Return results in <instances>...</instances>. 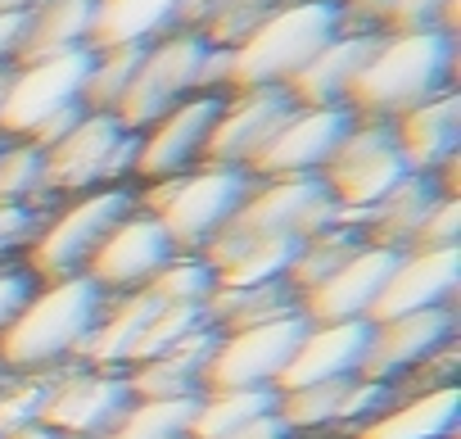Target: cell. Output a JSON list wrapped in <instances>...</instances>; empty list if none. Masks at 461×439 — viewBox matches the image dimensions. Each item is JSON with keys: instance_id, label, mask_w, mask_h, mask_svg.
<instances>
[{"instance_id": "1f68e13d", "label": "cell", "mask_w": 461, "mask_h": 439, "mask_svg": "<svg viewBox=\"0 0 461 439\" xmlns=\"http://www.w3.org/2000/svg\"><path fill=\"white\" fill-rule=\"evenodd\" d=\"M50 195L46 186V154L32 141H0V204L5 208H41Z\"/></svg>"}, {"instance_id": "e575fe53", "label": "cell", "mask_w": 461, "mask_h": 439, "mask_svg": "<svg viewBox=\"0 0 461 439\" xmlns=\"http://www.w3.org/2000/svg\"><path fill=\"white\" fill-rule=\"evenodd\" d=\"M145 290L158 304H208V295L217 290V277L203 263V254H176Z\"/></svg>"}, {"instance_id": "7dc6e473", "label": "cell", "mask_w": 461, "mask_h": 439, "mask_svg": "<svg viewBox=\"0 0 461 439\" xmlns=\"http://www.w3.org/2000/svg\"><path fill=\"white\" fill-rule=\"evenodd\" d=\"M0 380H5V367H0Z\"/></svg>"}, {"instance_id": "836d02e7", "label": "cell", "mask_w": 461, "mask_h": 439, "mask_svg": "<svg viewBox=\"0 0 461 439\" xmlns=\"http://www.w3.org/2000/svg\"><path fill=\"white\" fill-rule=\"evenodd\" d=\"M50 380H55V371H28V376L5 371V380H0V434L41 425V412H46V398H50Z\"/></svg>"}, {"instance_id": "cb8c5ba5", "label": "cell", "mask_w": 461, "mask_h": 439, "mask_svg": "<svg viewBox=\"0 0 461 439\" xmlns=\"http://www.w3.org/2000/svg\"><path fill=\"white\" fill-rule=\"evenodd\" d=\"M212 340H217V331H203V335H194V340H185V344H176L158 358L131 362L127 367L131 398H199Z\"/></svg>"}, {"instance_id": "ffe728a7", "label": "cell", "mask_w": 461, "mask_h": 439, "mask_svg": "<svg viewBox=\"0 0 461 439\" xmlns=\"http://www.w3.org/2000/svg\"><path fill=\"white\" fill-rule=\"evenodd\" d=\"M366 344H371V322H308V331L299 335L276 389L362 376Z\"/></svg>"}, {"instance_id": "7bdbcfd3", "label": "cell", "mask_w": 461, "mask_h": 439, "mask_svg": "<svg viewBox=\"0 0 461 439\" xmlns=\"http://www.w3.org/2000/svg\"><path fill=\"white\" fill-rule=\"evenodd\" d=\"M0 439H59L55 430H46V425H28V430H14V434H0Z\"/></svg>"}, {"instance_id": "7402d4cb", "label": "cell", "mask_w": 461, "mask_h": 439, "mask_svg": "<svg viewBox=\"0 0 461 439\" xmlns=\"http://www.w3.org/2000/svg\"><path fill=\"white\" fill-rule=\"evenodd\" d=\"M375 41H380V32H353V28H344L335 41H326L308 59V69L285 91L294 96V105H348V91H353L362 64L371 59Z\"/></svg>"}, {"instance_id": "f6af8a7d", "label": "cell", "mask_w": 461, "mask_h": 439, "mask_svg": "<svg viewBox=\"0 0 461 439\" xmlns=\"http://www.w3.org/2000/svg\"><path fill=\"white\" fill-rule=\"evenodd\" d=\"M0 5H32V0H0Z\"/></svg>"}, {"instance_id": "4316f807", "label": "cell", "mask_w": 461, "mask_h": 439, "mask_svg": "<svg viewBox=\"0 0 461 439\" xmlns=\"http://www.w3.org/2000/svg\"><path fill=\"white\" fill-rule=\"evenodd\" d=\"M95 5L100 0H37L23 59L64 55V50H91L95 37ZM19 59V64H23Z\"/></svg>"}, {"instance_id": "5b68a950", "label": "cell", "mask_w": 461, "mask_h": 439, "mask_svg": "<svg viewBox=\"0 0 461 439\" xmlns=\"http://www.w3.org/2000/svg\"><path fill=\"white\" fill-rule=\"evenodd\" d=\"M199 91H226V46H212L194 28H176L140 50L136 78L113 118L131 132H145Z\"/></svg>"}, {"instance_id": "8d00e7d4", "label": "cell", "mask_w": 461, "mask_h": 439, "mask_svg": "<svg viewBox=\"0 0 461 439\" xmlns=\"http://www.w3.org/2000/svg\"><path fill=\"white\" fill-rule=\"evenodd\" d=\"M452 32L456 37V0H393L384 32Z\"/></svg>"}, {"instance_id": "5bb4252c", "label": "cell", "mask_w": 461, "mask_h": 439, "mask_svg": "<svg viewBox=\"0 0 461 439\" xmlns=\"http://www.w3.org/2000/svg\"><path fill=\"white\" fill-rule=\"evenodd\" d=\"M221 100H226V91H199V96L181 100L172 114H163L154 127H145L140 154H136V177L140 181H167V177L194 172L203 163Z\"/></svg>"}, {"instance_id": "44dd1931", "label": "cell", "mask_w": 461, "mask_h": 439, "mask_svg": "<svg viewBox=\"0 0 461 439\" xmlns=\"http://www.w3.org/2000/svg\"><path fill=\"white\" fill-rule=\"evenodd\" d=\"M393 136H398V150H402L411 172H434L452 190V172H456V154H461V100H456V91H443V96L407 109L402 118H393Z\"/></svg>"}, {"instance_id": "7a4b0ae2", "label": "cell", "mask_w": 461, "mask_h": 439, "mask_svg": "<svg viewBox=\"0 0 461 439\" xmlns=\"http://www.w3.org/2000/svg\"><path fill=\"white\" fill-rule=\"evenodd\" d=\"M452 69H456V37L452 32H380L371 59L362 64L348 109L357 118H380L393 123L407 109L452 91Z\"/></svg>"}, {"instance_id": "6da1fadb", "label": "cell", "mask_w": 461, "mask_h": 439, "mask_svg": "<svg viewBox=\"0 0 461 439\" xmlns=\"http://www.w3.org/2000/svg\"><path fill=\"white\" fill-rule=\"evenodd\" d=\"M109 295L91 277H64L46 281L28 295V304L14 313V322L0 331V367L5 371H64V362H77L86 335L95 331Z\"/></svg>"}, {"instance_id": "603a6c76", "label": "cell", "mask_w": 461, "mask_h": 439, "mask_svg": "<svg viewBox=\"0 0 461 439\" xmlns=\"http://www.w3.org/2000/svg\"><path fill=\"white\" fill-rule=\"evenodd\" d=\"M443 195H452L434 172H407L366 217H362V236H366V245H380V250H411V241H416V232H420V223L429 217V208L443 199Z\"/></svg>"}, {"instance_id": "d4e9b609", "label": "cell", "mask_w": 461, "mask_h": 439, "mask_svg": "<svg viewBox=\"0 0 461 439\" xmlns=\"http://www.w3.org/2000/svg\"><path fill=\"white\" fill-rule=\"evenodd\" d=\"M461 421V389H420L407 403H389L375 421L357 430V439H452Z\"/></svg>"}, {"instance_id": "e0dca14e", "label": "cell", "mask_w": 461, "mask_h": 439, "mask_svg": "<svg viewBox=\"0 0 461 439\" xmlns=\"http://www.w3.org/2000/svg\"><path fill=\"white\" fill-rule=\"evenodd\" d=\"M452 335H456V313L452 308H425V313H402V317L371 322V344H366L362 376L398 385L429 353L447 349Z\"/></svg>"}, {"instance_id": "d6986e66", "label": "cell", "mask_w": 461, "mask_h": 439, "mask_svg": "<svg viewBox=\"0 0 461 439\" xmlns=\"http://www.w3.org/2000/svg\"><path fill=\"white\" fill-rule=\"evenodd\" d=\"M456 286H461V250H402L393 259V272L380 290L371 322L425 308H452Z\"/></svg>"}, {"instance_id": "484cf974", "label": "cell", "mask_w": 461, "mask_h": 439, "mask_svg": "<svg viewBox=\"0 0 461 439\" xmlns=\"http://www.w3.org/2000/svg\"><path fill=\"white\" fill-rule=\"evenodd\" d=\"M181 14H185V0H100L91 50H104V46H154L158 37L181 28Z\"/></svg>"}, {"instance_id": "d6a6232c", "label": "cell", "mask_w": 461, "mask_h": 439, "mask_svg": "<svg viewBox=\"0 0 461 439\" xmlns=\"http://www.w3.org/2000/svg\"><path fill=\"white\" fill-rule=\"evenodd\" d=\"M140 50L145 46H104L91 55V73H86V91H82V105L91 114H113L136 78V64H140Z\"/></svg>"}, {"instance_id": "9c48e42d", "label": "cell", "mask_w": 461, "mask_h": 439, "mask_svg": "<svg viewBox=\"0 0 461 439\" xmlns=\"http://www.w3.org/2000/svg\"><path fill=\"white\" fill-rule=\"evenodd\" d=\"M91 55L95 50H64V55H41V59L14 64L10 96H5V109H0V136L32 141L50 118H59L68 109H86L82 91H86Z\"/></svg>"}, {"instance_id": "3957f363", "label": "cell", "mask_w": 461, "mask_h": 439, "mask_svg": "<svg viewBox=\"0 0 461 439\" xmlns=\"http://www.w3.org/2000/svg\"><path fill=\"white\" fill-rule=\"evenodd\" d=\"M344 32V10L335 0H290L267 14L249 37L226 50V91L254 87H290L308 59Z\"/></svg>"}, {"instance_id": "bcb514c9", "label": "cell", "mask_w": 461, "mask_h": 439, "mask_svg": "<svg viewBox=\"0 0 461 439\" xmlns=\"http://www.w3.org/2000/svg\"><path fill=\"white\" fill-rule=\"evenodd\" d=\"M59 439H91V434H59Z\"/></svg>"}, {"instance_id": "74e56055", "label": "cell", "mask_w": 461, "mask_h": 439, "mask_svg": "<svg viewBox=\"0 0 461 439\" xmlns=\"http://www.w3.org/2000/svg\"><path fill=\"white\" fill-rule=\"evenodd\" d=\"M411 250H461V199L456 195H443L429 217L420 223Z\"/></svg>"}, {"instance_id": "681fc988", "label": "cell", "mask_w": 461, "mask_h": 439, "mask_svg": "<svg viewBox=\"0 0 461 439\" xmlns=\"http://www.w3.org/2000/svg\"><path fill=\"white\" fill-rule=\"evenodd\" d=\"M0 141H5V136H0Z\"/></svg>"}, {"instance_id": "2e32d148", "label": "cell", "mask_w": 461, "mask_h": 439, "mask_svg": "<svg viewBox=\"0 0 461 439\" xmlns=\"http://www.w3.org/2000/svg\"><path fill=\"white\" fill-rule=\"evenodd\" d=\"M294 114V96L285 87H254V91H226L221 114L212 123L203 163L221 168H254V159L267 150L276 127Z\"/></svg>"}, {"instance_id": "f35d334b", "label": "cell", "mask_w": 461, "mask_h": 439, "mask_svg": "<svg viewBox=\"0 0 461 439\" xmlns=\"http://www.w3.org/2000/svg\"><path fill=\"white\" fill-rule=\"evenodd\" d=\"M41 223H46L41 208H5V204H0V268H5L19 250L32 245Z\"/></svg>"}, {"instance_id": "8fae6325", "label": "cell", "mask_w": 461, "mask_h": 439, "mask_svg": "<svg viewBox=\"0 0 461 439\" xmlns=\"http://www.w3.org/2000/svg\"><path fill=\"white\" fill-rule=\"evenodd\" d=\"M330 223H339V208L321 177H281V181H258L221 236H230V241H249V236L303 241Z\"/></svg>"}, {"instance_id": "9a60e30c", "label": "cell", "mask_w": 461, "mask_h": 439, "mask_svg": "<svg viewBox=\"0 0 461 439\" xmlns=\"http://www.w3.org/2000/svg\"><path fill=\"white\" fill-rule=\"evenodd\" d=\"M176 259V245L167 241V232L158 227V217L149 213H127L122 223L100 241V250L86 263V277L104 290V295H136L145 290L167 263Z\"/></svg>"}, {"instance_id": "f1b7e54d", "label": "cell", "mask_w": 461, "mask_h": 439, "mask_svg": "<svg viewBox=\"0 0 461 439\" xmlns=\"http://www.w3.org/2000/svg\"><path fill=\"white\" fill-rule=\"evenodd\" d=\"M299 295L290 281H272V286H245V290H226L217 286L208 295V317L217 331H236V326H254V322H272L281 313H294Z\"/></svg>"}, {"instance_id": "4fadbf2b", "label": "cell", "mask_w": 461, "mask_h": 439, "mask_svg": "<svg viewBox=\"0 0 461 439\" xmlns=\"http://www.w3.org/2000/svg\"><path fill=\"white\" fill-rule=\"evenodd\" d=\"M127 403H131L127 371H104V367L55 371L50 398H46V412H41V425L55 430V434L104 439L113 430V421L127 412Z\"/></svg>"}, {"instance_id": "277c9868", "label": "cell", "mask_w": 461, "mask_h": 439, "mask_svg": "<svg viewBox=\"0 0 461 439\" xmlns=\"http://www.w3.org/2000/svg\"><path fill=\"white\" fill-rule=\"evenodd\" d=\"M258 177L249 168H221V163H199L194 172L167 177V181H145L136 195V208L158 217V227L176 245V254H203L240 213Z\"/></svg>"}, {"instance_id": "ab89813d", "label": "cell", "mask_w": 461, "mask_h": 439, "mask_svg": "<svg viewBox=\"0 0 461 439\" xmlns=\"http://www.w3.org/2000/svg\"><path fill=\"white\" fill-rule=\"evenodd\" d=\"M32 5H0V64H10V69L23 59L28 28H32Z\"/></svg>"}, {"instance_id": "60d3db41", "label": "cell", "mask_w": 461, "mask_h": 439, "mask_svg": "<svg viewBox=\"0 0 461 439\" xmlns=\"http://www.w3.org/2000/svg\"><path fill=\"white\" fill-rule=\"evenodd\" d=\"M32 290H37V277L28 268H0V331L14 322V313L28 304Z\"/></svg>"}, {"instance_id": "4dcf8cb0", "label": "cell", "mask_w": 461, "mask_h": 439, "mask_svg": "<svg viewBox=\"0 0 461 439\" xmlns=\"http://www.w3.org/2000/svg\"><path fill=\"white\" fill-rule=\"evenodd\" d=\"M194 398H131L104 439H190Z\"/></svg>"}, {"instance_id": "8992f818", "label": "cell", "mask_w": 461, "mask_h": 439, "mask_svg": "<svg viewBox=\"0 0 461 439\" xmlns=\"http://www.w3.org/2000/svg\"><path fill=\"white\" fill-rule=\"evenodd\" d=\"M127 213H136V190L131 186H104V190L73 195V204H64L55 217H46V223L37 227V236L28 245V272L46 277V281L86 277L91 254L100 250V241L122 223Z\"/></svg>"}, {"instance_id": "f546056e", "label": "cell", "mask_w": 461, "mask_h": 439, "mask_svg": "<svg viewBox=\"0 0 461 439\" xmlns=\"http://www.w3.org/2000/svg\"><path fill=\"white\" fill-rule=\"evenodd\" d=\"M362 245H366V236H362L357 227H348V223H330V227L303 236V245H299V254H294V268H290L294 295H303V290H312L317 281H326V277H330L335 268H344Z\"/></svg>"}, {"instance_id": "c3c4849f", "label": "cell", "mask_w": 461, "mask_h": 439, "mask_svg": "<svg viewBox=\"0 0 461 439\" xmlns=\"http://www.w3.org/2000/svg\"><path fill=\"white\" fill-rule=\"evenodd\" d=\"M335 5H339V0H335Z\"/></svg>"}, {"instance_id": "52a82bcc", "label": "cell", "mask_w": 461, "mask_h": 439, "mask_svg": "<svg viewBox=\"0 0 461 439\" xmlns=\"http://www.w3.org/2000/svg\"><path fill=\"white\" fill-rule=\"evenodd\" d=\"M46 154V186L50 195H86L104 186H127L136 177L140 132L122 127L113 114H82Z\"/></svg>"}, {"instance_id": "7c38bea8", "label": "cell", "mask_w": 461, "mask_h": 439, "mask_svg": "<svg viewBox=\"0 0 461 439\" xmlns=\"http://www.w3.org/2000/svg\"><path fill=\"white\" fill-rule=\"evenodd\" d=\"M353 109L348 105H294V114L276 127V136L267 141V150L254 159V177L258 181H281V177H321L330 154L339 150V141L353 127Z\"/></svg>"}, {"instance_id": "ee69618b", "label": "cell", "mask_w": 461, "mask_h": 439, "mask_svg": "<svg viewBox=\"0 0 461 439\" xmlns=\"http://www.w3.org/2000/svg\"><path fill=\"white\" fill-rule=\"evenodd\" d=\"M10 64H0V109H5V96H10Z\"/></svg>"}, {"instance_id": "83f0119b", "label": "cell", "mask_w": 461, "mask_h": 439, "mask_svg": "<svg viewBox=\"0 0 461 439\" xmlns=\"http://www.w3.org/2000/svg\"><path fill=\"white\" fill-rule=\"evenodd\" d=\"M276 412V385H240V389H203L194 398L190 439H226L249 421Z\"/></svg>"}, {"instance_id": "ac0fdd59", "label": "cell", "mask_w": 461, "mask_h": 439, "mask_svg": "<svg viewBox=\"0 0 461 439\" xmlns=\"http://www.w3.org/2000/svg\"><path fill=\"white\" fill-rule=\"evenodd\" d=\"M398 250H380V245H362L344 268H335L326 281H317L312 290L299 295V313L308 322H371L380 290L393 272Z\"/></svg>"}, {"instance_id": "d590c367", "label": "cell", "mask_w": 461, "mask_h": 439, "mask_svg": "<svg viewBox=\"0 0 461 439\" xmlns=\"http://www.w3.org/2000/svg\"><path fill=\"white\" fill-rule=\"evenodd\" d=\"M290 5V0H221V5H217V14L199 28L212 46H236L240 37H249L267 14H276V10H285Z\"/></svg>"}, {"instance_id": "b9f144b4", "label": "cell", "mask_w": 461, "mask_h": 439, "mask_svg": "<svg viewBox=\"0 0 461 439\" xmlns=\"http://www.w3.org/2000/svg\"><path fill=\"white\" fill-rule=\"evenodd\" d=\"M226 439H299L285 421H281V412H267V416H258V421H249L245 430H236V434H226Z\"/></svg>"}, {"instance_id": "ba28073f", "label": "cell", "mask_w": 461, "mask_h": 439, "mask_svg": "<svg viewBox=\"0 0 461 439\" xmlns=\"http://www.w3.org/2000/svg\"><path fill=\"white\" fill-rule=\"evenodd\" d=\"M407 159L398 150V136H393V123H380V118H353L348 136L339 141V150L330 154L321 181L339 208V223L357 227L362 232V217L407 177Z\"/></svg>"}, {"instance_id": "30bf717a", "label": "cell", "mask_w": 461, "mask_h": 439, "mask_svg": "<svg viewBox=\"0 0 461 439\" xmlns=\"http://www.w3.org/2000/svg\"><path fill=\"white\" fill-rule=\"evenodd\" d=\"M308 331V317L281 313L272 322L236 326V331H217L208 367H203V389H240V385H276L299 335Z\"/></svg>"}]
</instances>
